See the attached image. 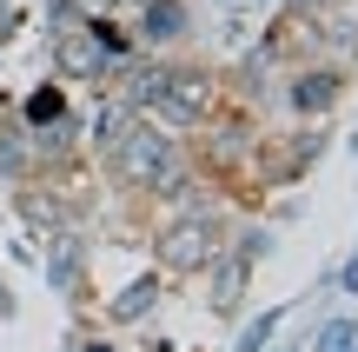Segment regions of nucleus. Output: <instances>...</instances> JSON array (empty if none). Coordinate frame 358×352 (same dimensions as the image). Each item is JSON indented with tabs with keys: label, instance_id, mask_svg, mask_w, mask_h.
I'll return each mask as SVG.
<instances>
[{
	"label": "nucleus",
	"instance_id": "nucleus-1",
	"mask_svg": "<svg viewBox=\"0 0 358 352\" xmlns=\"http://www.w3.org/2000/svg\"><path fill=\"white\" fill-rule=\"evenodd\" d=\"M232 239V213L213 199H192L179 213H159L153 226V273L159 279H199L219 260V246Z\"/></svg>",
	"mask_w": 358,
	"mask_h": 352
},
{
	"label": "nucleus",
	"instance_id": "nucleus-2",
	"mask_svg": "<svg viewBox=\"0 0 358 352\" xmlns=\"http://www.w3.org/2000/svg\"><path fill=\"white\" fill-rule=\"evenodd\" d=\"M219 106H226V80H219V66L179 60V53H159V87H153L146 120H159L166 133H199Z\"/></svg>",
	"mask_w": 358,
	"mask_h": 352
},
{
	"label": "nucleus",
	"instance_id": "nucleus-3",
	"mask_svg": "<svg viewBox=\"0 0 358 352\" xmlns=\"http://www.w3.org/2000/svg\"><path fill=\"white\" fill-rule=\"evenodd\" d=\"M272 253V233L266 226H232V239L219 246V260L206 266V306H213L219 319H232L239 313V300H245V286H252V266Z\"/></svg>",
	"mask_w": 358,
	"mask_h": 352
},
{
	"label": "nucleus",
	"instance_id": "nucleus-4",
	"mask_svg": "<svg viewBox=\"0 0 358 352\" xmlns=\"http://www.w3.org/2000/svg\"><path fill=\"white\" fill-rule=\"evenodd\" d=\"M285 106H292L299 120H332L338 106H345V93H352V66H338V60H299V66H285Z\"/></svg>",
	"mask_w": 358,
	"mask_h": 352
},
{
	"label": "nucleus",
	"instance_id": "nucleus-5",
	"mask_svg": "<svg viewBox=\"0 0 358 352\" xmlns=\"http://www.w3.org/2000/svg\"><path fill=\"white\" fill-rule=\"evenodd\" d=\"M127 40L133 53H179L192 40V0H140Z\"/></svg>",
	"mask_w": 358,
	"mask_h": 352
},
{
	"label": "nucleus",
	"instance_id": "nucleus-6",
	"mask_svg": "<svg viewBox=\"0 0 358 352\" xmlns=\"http://www.w3.org/2000/svg\"><path fill=\"white\" fill-rule=\"evenodd\" d=\"M312 20H319V53L338 60V66H352L358 60V0H325Z\"/></svg>",
	"mask_w": 358,
	"mask_h": 352
},
{
	"label": "nucleus",
	"instance_id": "nucleus-7",
	"mask_svg": "<svg viewBox=\"0 0 358 352\" xmlns=\"http://www.w3.org/2000/svg\"><path fill=\"white\" fill-rule=\"evenodd\" d=\"M159 293H166V279H159V273L127 279V286H120L113 300H106V319H113V326H133V319H146V313L159 306Z\"/></svg>",
	"mask_w": 358,
	"mask_h": 352
},
{
	"label": "nucleus",
	"instance_id": "nucleus-8",
	"mask_svg": "<svg viewBox=\"0 0 358 352\" xmlns=\"http://www.w3.org/2000/svg\"><path fill=\"white\" fill-rule=\"evenodd\" d=\"M60 120H66V87L60 80H40V87L20 100V127L40 133V127H60Z\"/></svg>",
	"mask_w": 358,
	"mask_h": 352
},
{
	"label": "nucleus",
	"instance_id": "nucleus-9",
	"mask_svg": "<svg viewBox=\"0 0 358 352\" xmlns=\"http://www.w3.org/2000/svg\"><path fill=\"white\" fill-rule=\"evenodd\" d=\"M27 167H34V146H27V127L13 120V127H0V173H7V180H20Z\"/></svg>",
	"mask_w": 358,
	"mask_h": 352
},
{
	"label": "nucleus",
	"instance_id": "nucleus-10",
	"mask_svg": "<svg viewBox=\"0 0 358 352\" xmlns=\"http://www.w3.org/2000/svg\"><path fill=\"white\" fill-rule=\"evenodd\" d=\"M279 326H285V306L259 313L252 326H239V352H272V339H279Z\"/></svg>",
	"mask_w": 358,
	"mask_h": 352
},
{
	"label": "nucleus",
	"instance_id": "nucleus-11",
	"mask_svg": "<svg viewBox=\"0 0 358 352\" xmlns=\"http://www.w3.org/2000/svg\"><path fill=\"white\" fill-rule=\"evenodd\" d=\"M319 352H358V319H332V326H319Z\"/></svg>",
	"mask_w": 358,
	"mask_h": 352
},
{
	"label": "nucleus",
	"instance_id": "nucleus-12",
	"mask_svg": "<svg viewBox=\"0 0 358 352\" xmlns=\"http://www.w3.org/2000/svg\"><path fill=\"white\" fill-rule=\"evenodd\" d=\"M338 293H358V253H352L345 266H338Z\"/></svg>",
	"mask_w": 358,
	"mask_h": 352
},
{
	"label": "nucleus",
	"instance_id": "nucleus-13",
	"mask_svg": "<svg viewBox=\"0 0 358 352\" xmlns=\"http://www.w3.org/2000/svg\"><path fill=\"white\" fill-rule=\"evenodd\" d=\"M80 352H106V339H80Z\"/></svg>",
	"mask_w": 358,
	"mask_h": 352
},
{
	"label": "nucleus",
	"instance_id": "nucleus-14",
	"mask_svg": "<svg viewBox=\"0 0 358 352\" xmlns=\"http://www.w3.org/2000/svg\"><path fill=\"white\" fill-rule=\"evenodd\" d=\"M285 352H306V346H285Z\"/></svg>",
	"mask_w": 358,
	"mask_h": 352
},
{
	"label": "nucleus",
	"instance_id": "nucleus-15",
	"mask_svg": "<svg viewBox=\"0 0 358 352\" xmlns=\"http://www.w3.org/2000/svg\"><path fill=\"white\" fill-rule=\"evenodd\" d=\"M127 7H140V0H127Z\"/></svg>",
	"mask_w": 358,
	"mask_h": 352
}]
</instances>
